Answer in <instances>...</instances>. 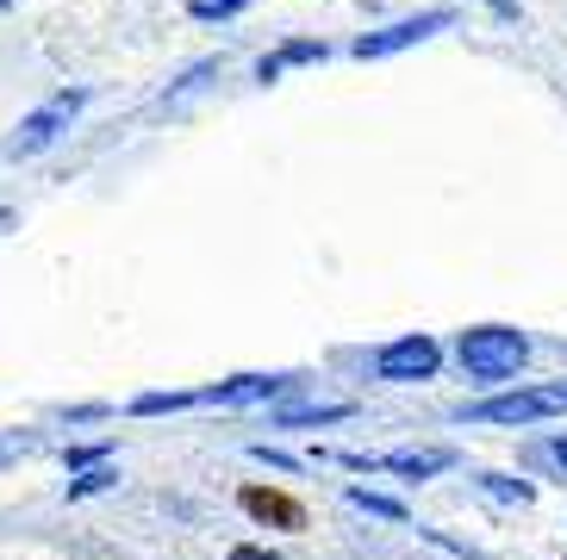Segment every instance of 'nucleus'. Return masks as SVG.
<instances>
[{"mask_svg":"<svg viewBox=\"0 0 567 560\" xmlns=\"http://www.w3.org/2000/svg\"><path fill=\"white\" fill-rule=\"evenodd\" d=\"M436 367H443V349H436L431 336H400V343H386L381 355H374V374L393 380V386H405V380H431Z\"/></svg>","mask_w":567,"mask_h":560,"instance_id":"39448f33","label":"nucleus"},{"mask_svg":"<svg viewBox=\"0 0 567 560\" xmlns=\"http://www.w3.org/2000/svg\"><path fill=\"white\" fill-rule=\"evenodd\" d=\"M82 100H87V94H56V100H44L32 118H19V132L7 137V156L19 163V156H38V149H51L56 137L69 132V118L82 113Z\"/></svg>","mask_w":567,"mask_h":560,"instance_id":"7ed1b4c3","label":"nucleus"},{"mask_svg":"<svg viewBox=\"0 0 567 560\" xmlns=\"http://www.w3.org/2000/svg\"><path fill=\"white\" fill-rule=\"evenodd\" d=\"M287 63H324V44L300 38V44H287V50H275V56H262V63H256V82H275Z\"/></svg>","mask_w":567,"mask_h":560,"instance_id":"1a4fd4ad","label":"nucleus"},{"mask_svg":"<svg viewBox=\"0 0 567 560\" xmlns=\"http://www.w3.org/2000/svg\"><path fill=\"white\" fill-rule=\"evenodd\" d=\"M231 560H275V554H268V548H237Z\"/></svg>","mask_w":567,"mask_h":560,"instance_id":"dca6fc26","label":"nucleus"},{"mask_svg":"<svg viewBox=\"0 0 567 560\" xmlns=\"http://www.w3.org/2000/svg\"><path fill=\"white\" fill-rule=\"evenodd\" d=\"M7 218H13V212H7V206H0V225H7Z\"/></svg>","mask_w":567,"mask_h":560,"instance_id":"a211bd4d","label":"nucleus"},{"mask_svg":"<svg viewBox=\"0 0 567 560\" xmlns=\"http://www.w3.org/2000/svg\"><path fill=\"white\" fill-rule=\"evenodd\" d=\"M450 25H455V13H450V7H436V13H417V19H400V25H386V32H362V38H355V56H362V63H374V56L412 50V44H424V38L450 32Z\"/></svg>","mask_w":567,"mask_h":560,"instance_id":"20e7f679","label":"nucleus"},{"mask_svg":"<svg viewBox=\"0 0 567 560\" xmlns=\"http://www.w3.org/2000/svg\"><path fill=\"white\" fill-rule=\"evenodd\" d=\"M182 405H200V393H144V398H132V412H137V417H156V412H182Z\"/></svg>","mask_w":567,"mask_h":560,"instance_id":"f8f14e48","label":"nucleus"},{"mask_svg":"<svg viewBox=\"0 0 567 560\" xmlns=\"http://www.w3.org/2000/svg\"><path fill=\"white\" fill-rule=\"evenodd\" d=\"M355 405H293V412H281L287 429H300V424H343Z\"/></svg>","mask_w":567,"mask_h":560,"instance_id":"9b49d317","label":"nucleus"},{"mask_svg":"<svg viewBox=\"0 0 567 560\" xmlns=\"http://www.w3.org/2000/svg\"><path fill=\"white\" fill-rule=\"evenodd\" d=\"M350 505L368 517H386V523H405V505L400 498H386V492H368V486H350Z\"/></svg>","mask_w":567,"mask_h":560,"instance_id":"9d476101","label":"nucleus"},{"mask_svg":"<svg viewBox=\"0 0 567 560\" xmlns=\"http://www.w3.org/2000/svg\"><path fill=\"white\" fill-rule=\"evenodd\" d=\"M113 467H87L82 479H69V498H87V492H106V486H113Z\"/></svg>","mask_w":567,"mask_h":560,"instance_id":"ddd939ff","label":"nucleus"},{"mask_svg":"<svg viewBox=\"0 0 567 560\" xmlns=\"http://www.w3.org/2000/svg\"><path fill=\"white\" fill-rule=\"evenodd\" d=\"M555 462H561V467H567V443H555Z\"/></svg>","mask_w":567,"mask_h":560,"instance_id":"f3484780","label":"nucleus"},{"mask_svg":"<svg viewBox=\"0 0 567 560\" xmlns=\"http://www.w3.org/2000/svg\"><path fill=\"white\" fill-rule=\"evenodd\" d=\"M455 355H462V367L474 380H512L517 367L530 362V336L512 324H481V330H462Z\"/></svg>","mask_w":567,"mask_h":560,"instance_id":"f257e3e1","label":"nucleus"},{"mask_svg":"<svg viewBox=\"0 0 567 560\" xmlns=\"http://www.w3.org/2000/svg\"><path fill=\"white\" fill-rule=\"evenodd\" d=\"M450 462H455L450 448H417V455H386V462H374V467H393V474H405V479H431Z\"/></svg>","mask_w":567,"mask_h":560,"instance_id":"6e6552de","label":"nucleus"},{"mask_svg":"<svg viewBox=\"0 0 567 560\" xmlns=\"http://www.w3.org/2000/svg\"><path fill=\"white\" fill-rule=\"evenodd\" d=\"M0 7H13V0H0Z\"/></svg>","mask_w":567,"mask_h":560,"instance_id":"6ab92c4d","label":"nucleus"},{"mask_svg":"<svg viewBox=\"0 0 567 560\" xmlns=\"http://www.w3.org/2000/svg\"><path fill=\"white\" fill-rule=\"evenodd\" d=\"M567 412V380H549V386H517V393H499V398H481L467 405L474 424H543V417Z\"/></svg>","mask_w":567,"mask_h":560,"instance_id":"f03ea898","label":"nucleus"},{"mask_svg":"<svg viewBox=\"0 0 567 560\" xmlns=\"http://www.w3.org/2000/svg\"><path fill=\"white\" fill-rule=\"evenodd\" d=\"M244 7H250V0H200L194 19H225V13H244Z\"/></svg>","mask_w":567,"mask_h":560,"instance_id":"4468645a","label":"nucleus"},{"mask_svg":"<svg viewBox=\"0 0 567 560\" xmlns=\"http://www.w3.org/2000/svg\"><path fill=\"white\" fill-rule=\"evenodd\" d=\"M237 505H244L256 523H275V529H300L306 523V511L287 492H275V486H244V492H237Z\"/></svg>","mask_w":567,"mask_h":560,"instance_id":"423d86ee","label":"nucleus"},{"mask_svg":"<svg viewBox=\"0 0 567 560\" xmlns=\"http://www.w3.org/2000/svg\"><path fill=\"white\" fill-rule=\"evenodd\" d=\"M101 455H106V448H69V467H94Z\"/></svg>","mask_w":567,"mask_h":560,"instance_id":"2eb2a0df","label":"nucleus"},{"mask_svg":"<svg viewBox=\"0 0 567 560\" xmlns=\"http://www.w3.org/2000/svg\"><path fill=\"white\" fill-rule=\"evenodd\" d=\"M287 386V374H237V380H218L206 386V405H256V398H275Z\"/></svg>","mask_w":567,"mask_h":560,"instance_id":"0eeeda50","label":"nucleus"}]
</instances>
